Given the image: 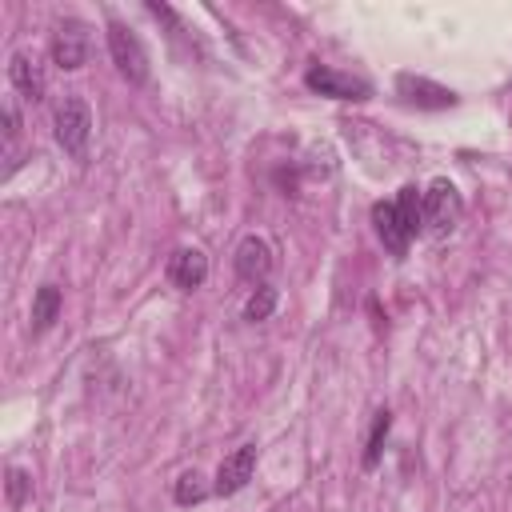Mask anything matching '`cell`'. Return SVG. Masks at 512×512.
Masks as SVG:
<instances>
[{"label": "cell", "instance_id": "ac0fdd59", "mask_svg": "<svg viewBox=\"0 0 512 512\" xmlns=\"http://www.w3.org/2000/svg\"><path fill=\"white\" fill-rule=\"evenodd\" d=\"M508 92H512V84H508Z\"/></svg>", "mask_w": 512, "mask_h": 512}, {"label": "cell", "instance_id": "ba28073f", "mask_svg": "<svg viewBox=\"0 0 512 512\" xmlns=\"http://www.w3.org/2000/svg\"><path fill=\"white\" fill-rule=\"evenodd\" d=\"M272 244L264 240V236H256V232H248L240 244H236V252H232V268H236V276L240 280H248V284H268V272H272Z\"/></svg>", "mask_w": 512, "mask_h": 512}, {"label": "cell", "instance_id": "30bf717a", "mask_svg": "<svg viewBox=\"0 0 512 512\" xmlns=\"http://www.w3.org/2000/svg\"><path fill=\"white\" fill-rule=\"evenodd\" d=\"M164 272H168V284L176 292H196L208 280V256L200 248H176L168 256V268Z\"/></svg>", "mask_w": 512, "mask_h": 512}, {"label": "cell", "instance_id": "7a4b0ae2", "mask_svg": "<svg viewBox=\"0 0 512 512\" xmlns=\"http://www.w3.org/2000/svg\"><path fill=\"white\" fill-rule=\"evenodd\" d=\"M420 212H424V232L432 240H444L456 232V224L464 220V196L452 180L436 176L428 188H424V200H420Z\"/></svg>", "mask_w": 512, "mask_h": 512}, {"label": "cell", "instance_id": "4fadbf2b", "mask_svg": "<svg viewBox=\"0 0 512 512\" xmlns=\"http://www.w3.org/2000/svg\"><path fill=\"white\" fill-rule=\"evenodd\" d=\"M388 432H392V408H376V416H372V428H368V440H364V452H360V464H364V472H372V468L380 464Z\"/></svg>", "mask_w": 512, "mask_h": 512}, {"label": "cell", "instance_id": "8fae6325", "mask_svg": "<svg viewBox=\"0 0 512 512\" xmlns=\"http://www.w3.org/2000/svg\"><path fill=\"white\" fill-rule=\"evenodd\" d=\"M8 80L20 92V100H28V104H40L44 100V68L36 60V52H28V48L12 52L8 56Z\"/></svg>", "mask_w": 512, "mask_h": 512}, {"label": "cell", "instance_id": "9a60e30c", "mask_svg": "<svg viewBox=\"0 0 512 512\" xmlns=\"http://www.w3.org/2000/svg\"><path fill=\"white\" fill-rule=\"evenodd\" d=\"M4 500H8L12 512H20L32 500V472L28 468H20V464L4 468Z\"/></svg>", "mask_w": 512, "mask_h": 512}, {"label": "cell", "instance_id": "e0dca14e", "mask_svg": "<svg viewBox=\"0 0 512 512\" xmlns=\"http://www.w3.org/2000/svg\"><path fill=\"white\" fill-rule=\"evenodd\" d=\"M16 136H20V112H16V104L8 100V104H4V140H8V148L16 144Z\"/></svg>", "mask_w": 512, "mask_h": 512}, {"label": "cell", "instance_id": "3957f363", "mask_svg": "<svg viewBox=\"0 0 512 512\" xmlns=\"http://www.w3.org/2000/svg\"><path fill=\"white\" fill-rule=\"evenodd\" d=\"M52 132H56V144L68 152V156H84L88 152V140H92V108L80 92H68L56 112H52Z\"/></svg>", "mask_w": 512, "mask_h": 512}, {"label": "cell", "instance_id": "6da1fadb", "mask_svg": "<svg viewBox=\"0 0 512 512\" xmlns=\"http://www.w3.org/2000/svg\"><path fill=\"white\" fill-rule=\"evenodd\" d=\"M420 200H424V188L416 184H404L392 200H376L372 204V228L380 236V244L400 260L408 252V244L424 232V212H420Z\"/></svg>", "mask_w": 512, "mask_h": 512}, {"label": "cell", "instance_id": "5bb4252c", "mask_svg": "<svg viewBox=\"0 0 512 512\" xmlns=\"http://www.w3.org/2000/svg\"><path fill=\"white\" fill-rule=\"evenodd\" d=\"M208 496H212V484L204 480L200 468H184V472L176 476V484H172V500H176L180 508H192V504H200V500H208Z\"/></svg>", "mask_w": 512, "mask_h": 512}, {"label": "cell", "instance_id": "277c9868", "mask_svg": "<svg viewBox=\"0 0 512 512\" xmlns=\"http://www.w3.org/2000/svg\"><path fill=\"white\" fill-rule=\"evenodd\" d=\"M108 56L116 64V72L128 80V84H144L148 80V52L140 44V36L124 24V20H108Z\"/></svg>", "mask_w": 512, "mask_h": 512}, {"label": "cell", "instance_id": "7c38bea8", "mask_svg": "<svg viewBox=\"0 0 512 512\" xmlns=\"http://www.w3.org/2000/svg\"><path fill=\"white\" fill-rule=\"evenodd\" d=\"M60 308H64V292H60L56 284H40L36 296H32V316H28L32 332H36V336L48 332V328L60 320Z\"/></svg>", "mask_w": 512, "mask_h": 512}, {"label": "cell", "instance_id": "52a82bcc", "mask_svg": "<svg viewBox=\"0 0 512 512\" xmlns=\"http://www.w3.org/2000/svg\"><path fill=\"white\" fill-rule=\"evenodd\" d=\"M396 92H400L408 104L428 108V112H440V108H456V104H460V96H456L452 88H444V84H436V80H428V76H416V72H400V76H396Z\"/></svg>", "mask_w": 512, "mask_h": 512}, {"label": "cell", "instance_id": "8992f818", "mask_svg": "<svg viewBox=\"0 0 512 512\" xmlns=\"http://www.w3.org/2000/svg\"><path fill=\"white\" fill-rule=\"evenodd\" d=\"M256 456H260V448H256L252 440L240 444V448H232V452L220 460V468H216L212 492H216V496H236V492L252 480V472H256Z\"/></svg>", "mask_w": 512, "mask_h": 512}, {"label": "cell", "instance_id": "2e32d148", "mask_svg": "<svg viewBox=\"0 0 512 512\" xmlns=\"http://www.w3.org/2000/svg\"><path fill=\"white\" fill-rule=\"evenodd\" d=\"M276 304H280V292L272 284H256L252 296L244 300V320L248 324H260V320H268L276 312Z\"/></svg>", "mask_w": 512, "mask_h": 512}, {"label": "cell", "instance_id": "5b68a950", "mask_svg": "<svg viewBox=\"0 0 512 512\" xmlns=\"http://www.w3.org/2000/svg\"><path fill=\"white\" fill-rule=\"evenodd\" d=\"M304 84H308V92L328 96V100H368L372 96V84L364 76H352V72H340L328 64H312L304 72Z\"/></svg>", "mask_w": 512, "mask_h": 512}, {"label": "cell", "instance_id": "9c48e42d", "mask_svg": "<svg viewBox=\"0 0 512 512\" xmlns=\"http://www.w3.org/2000/svg\"><path fill=\"white\" fill-rule=\"evenodd\" d=\"M52 60L60 72H76L88 64V28L80 20H64L52 36Z\"/></svg>", "mask_w": 512, "mask_h": 512}]
</instances>
